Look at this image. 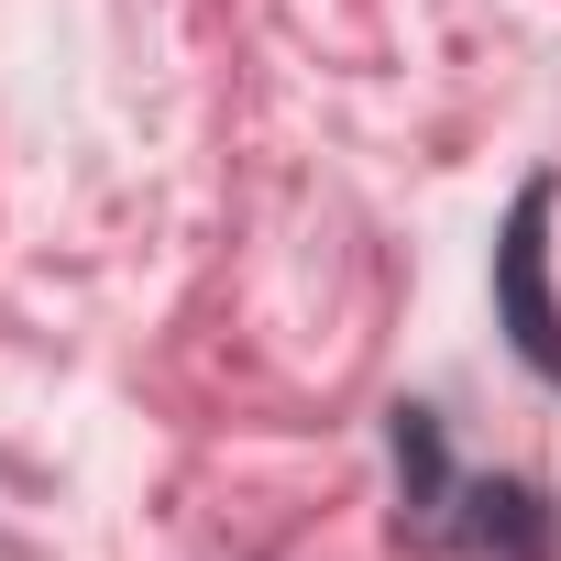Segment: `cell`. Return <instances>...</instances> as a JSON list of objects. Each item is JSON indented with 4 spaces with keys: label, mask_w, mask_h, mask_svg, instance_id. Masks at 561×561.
I'll use <instances>...</instances> for the list:
<instances>
[{
    "label": "cell",
    "mask_w": 561,
    "mask_h": 561,
    "mask_svg": "<svg viewBox=\"0 0 561 561\" xmlns=\"http://www.w3.org/2000/svg\"><path fill=\"white\" fill-rule=\"evenodd\" d=\"M495 320H506V342H517L539 375H561V298H550V176H528V187H517V209H506V231H495Z\"/></svg>",
    "instance_id": "1"
}]
</instances>
